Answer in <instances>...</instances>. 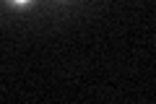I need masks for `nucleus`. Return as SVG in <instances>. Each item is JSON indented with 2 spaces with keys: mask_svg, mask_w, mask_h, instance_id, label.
<instances>
[{
  "mask_svg": "<svg viewBox=\"0 0 156 104\" xmlns=\"http://www.w3.org/2000/svg\"><path fill=\"white\" fill-rule=\"evenodd\" d=\"M5 8H13V11H26V8H31L37 0H0Z\"/></svg>",
  "mask_w": 156,
  "mask_h": 104,
  "instance_id": "nucleus-1",
  "label": "nucleus"
}]
</instances>
